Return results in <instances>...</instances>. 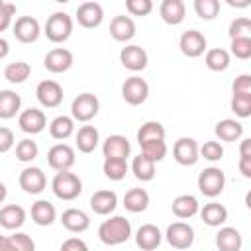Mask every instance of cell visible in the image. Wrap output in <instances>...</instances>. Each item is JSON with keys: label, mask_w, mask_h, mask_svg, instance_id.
Here are the masks:
<instances>
[{"label": "cell", "mask_w": 251, "mask_h": 251, "mask_svg": "<svg viewBox=\"0 0 251 251\" xmlns=\"http://www.w3.org/2000/svg\"><path fill=\"white\" fill-rule=\"evenodd\" d=\"M131 235V224L129 220H126L124 216H112L108 220H104L98 227V237L104 245H122L129 239Z\"/></svg>", "instance_id": "obj_1"}, {"label": "cell", "mask_w": 251, "mask_h": 251, "mask_svg": "<svg viewBox=\"0 0 251 251\" xmlns=\"http://www.w3.org/2000/svg\"><path fill=\"white\" fill-rule=\"evenodd\" d=\"M51 190L59 200H75L80 196L82 192V182L80 178L71 173V171H63L57 173L51 180Z\"/></svg>", "instance_id": "obj_2"}, {"label": "cell", "mask_w": 251, "mask_h": 251, "mask_svg": "<svg viewBox=\"0 0 251 251\" xmlns=\"http://www.w3.org/2000/svg\"><path fill=\"white\" fill-rule=\"evenodd\" d=\"M49 41L65 43L73 33V20L67 12H53L45 22V31Z\"/></svg>", "instance_id": "obj_3"}, {"label": "cell", "mask_w": 251, "mask_h": 251, "mask_svg": "<svg viewBox=\"0 0 251 251\" xmlns=\"http://www.w3.org/2000/svg\"><path fill=\"white\" fill-rule=\"evenodd\" d=\"M224 186H226V175L220 167H208L198 175V190L208 198L220 196Z\"/></svg>", "instance_id": "obj_4"}, {"label": "cell", "mask_w": 251, "mask_h": 251, "mask_svg": "<svg viewBox=\"0 0 251 251\" xmlns=\"http://www.w3.org/2000/svg\"><path fill=\"white\" fill-rule=\"evenodd\" d=\"M100 110V102L94 94L82 92L71 104V118L76 122H90Z\"/></svg>", "instance_id": "obj_5"}, {"label": "cell", "mask_w": 251, "mask_h": 251, "mask_svg": "<svg viewBox=\"0 0 251 251\" xmlns=\"http://www.w3.org/2000/svg\"><path fill=\"white\" fill-rule=\"evenodd\" d=\"M122 96L129 106H139L149 96V84L141 76H129L122 84Z\"/></svg>", "instance_id": "obj_6"}, {"label": "cell", "mask_w": 251, "mask_h": 251, "mask_svg": "<svg viewBox=\"0 0 251 251\" xmlns=\"http://www.w3.org/2000/svg\"><path fill=\"white\" fill-rule=\"evenodd\" d=\"M47 163L57 173L71 171V167L75 165V149L67 143H57L47 151Z\"/></svg>", "instance_id": "obj_7"}, {"label": "cell", "mask_w": 251, "mask_h": 251, "mask_svg": "<svg viewBox=\"0 0 251 251\" xmlns=\"http://www.w3.org/2000/svg\"><path fill=\"white\" fill-rule=\"evenodd\" d=\"M173 157L182 167L196 165L198 159H200L196 139H192V137H180V139H176L175 141V147H173Z\"/></svg>", "instance_id": "obj_8"}, {"label": "cell", "mask_w": 251, "mask_h": 251, "mask_svg": "<svg viewBox=\"0 0 251 251\" xmlns=\"http://www.w3.org/2000/svg\"><path fill=\"white\" fill-rule=\"evenodd\" d=\"M18 182H20V188L24 192H27V194H39L47 186V176H45V173L39 167H25L20 173Z\"/></svg>", "instance_id": "obj_9"}, {"label": "cell", "mask_w": 251, "mask_h": 251, "mask_svg": "<svg viewBox=\"0 0 251 251\" xmlns=\"http://www.w3.org/2000/svg\"><path fill=\"white\" fill-rule=\"evenodd\" d=\"M167 241L175 249H188L194 243V229L184 222H175L167 227Z\"/></svg>", "instance_id": "obj_10"}, {"label": "cell", "mask_w": 251, "mask_h": 251, "mask_svg": "<svg viewBox=\"0 0 251 251\" xmlns=\"http://www.w3.org/2000/svg\"><path fill=\"white\" fill-rule=\"evenodd\" d=\"M206 45H208V43H206V37H204V33L198 31V29H188V31H184V33L180 35V39H178V47H180L182 55H186V57H190V59H196V57L204 55Z\"/></svg>", "instance_id": "obj_11"}, {"label": "cell", "mask_w": 251, "mask_h": 251, "mask_svg": "<svg viewBox=\"0 0 251 251\" xmlns=\"http://www.w3.org/2000/svg\"><path fill=\"white\" fill-rule=\"evenodd\" d=\"M35 96L43 108H57L63 102V86L57 80H41L35 88Z\"/></svg>", "instance_id": "obj_12"}, {"label": "cell", "mask_w": 251, "mask_h": 251, "mask_svg": "<svg viewBox=\"0 0 251 251\" xmlns=\"http://www.w3.org/2000/svg\"><path fill=\"white\" fill-rule=\"evenodd\" d=\"M104 20V8L98 2H82L76 8V22L86 27V29H94L102 24Z\"/></svg>", "instance_id": "obj_13"}, {"label": "cell", "mask_w": 251, "mask_h": 251, "mask_svg": "<svg viewBox=\"0 0 251 251\" xmlns=\"http://www.w3.org/2000/svg\"><path fill=\"white\" fill-rule=\"evenodd\" d=\"M18 126L24 133H29V135H35V133H41L47 126V118L41 110L37 108H27L24 112H20L18 116Z\"/></svg>", "instance_id": "obj_14"}, {"label": "cell", "mask_w": 251, "mask_h": 251, "mask_svg": "<svg viewBox=\"0 0 251 251\" xmlns=\"http://www.w3.org/2000/svg\"><path fill=\"white\" fill-rule=\"evenodd\" d=\"M120 61H122V65H124L127 71L137 73V71H143V69L147 67L149 55H147V51H145L143 47H139V45H126V47L120 51Z\"/></svg>", "instance_id": "obj_15"}, {"label": "cell", "mask_w": 251, "mask_h": 251, "mask_svg": "<svg viewBox=\"0 0 251 251\" xmlns=\"http://www.w3.org/2000/svg\"><path fill=\"white\" fill-rule=\"evenodd\" d=\"M41 33V27H39V22L31 16H20L14 24V35L18 41L22 43H33L37 41Z\"/></svg>", "instance_id": "obj_16"}, {"label": "cell", "mask_w": 251, "mask_h": 251, "mask_svg": "<svg viewBox=\"0 0 251 251\" xmlns=\"http://www.w3.org/2000/svg\"><path fill=\"white\" fill-rule=\"evenodd\" d=\"M43 67L49 73H65L73 67V53L65 47H55L45 55Z\"/></svg>", "instance_id": "obj_17"}, {"label": "cell", "mask_w": 251, "mask_h": 251, "mask_svg": "<svg viewBox=\"0 0 251 251\" xmlns=\"http://www.w3.org/2000/svg\"><path fill=\"white\" fill-rule=\"evenodd\" d=\"M102 153H104V159H124L126 161L131 153V145H129L127 137L114 133V135L106 137V141L102 145Z\"/></svg>", "instance_id": "obj_18"}, {"label": "cell", "mask_w": 251, "mask_h": 251, "mask_svg": "<svg viewBox=\"0 0 251 251\" xmlns=\"http://www.w3.org/2000/svg\"><path fill=\"white\" fill-rule=\"evenodd\" d=\"M163 241V233L153 224H143L135 231V243L141 251H155Z\"/></svg>", "instance_id": "obj_19"}, {"label": "cell", "mask_w": 251, "mask_h": 251, "mask_svg": "<svg viewBox=\"0 0 251 251\" xmlns=\"http://www.w3.org/2000/svg\"><path fill=\"white\" fill-rule=\"evenodd\" d=\"M118 206V194L114 190H96L90 196V208L98 216H108Z\"/></svg>", "instance_id": "obj_20"}, {"label": "cell", "mask_w": 251, "mask_h": 251, "mask_svg": "<svg viewBox=\"0 0 251 251\" xmlns=\"http://www.w3.org/2000/svg\"><path fill=\"white\" fill-rule=\"evenodd\" d=\"M61 224H63L69 231H73V233H82V231L88 229L90 218H88V214L82 212L80 208H67V210L63 212V216H61Z\"/></svg>", "instance_id": "obj_21"}, {"label": "cell", "mask_w": 251, "mask_h": 251, "mask_svg": "<svg viewBox=\"0 0 251 251\" xmlns=\"http://www.w3.org/2000/svg\"><path fill=\"white\" fill-rule=\"evenodd\" d=\"M216 247L220 251H241L243 247V237L239 233V229L235 227H220V231L216 233Z\"/></svg>", "instance_id": "obj_22"}, {"label": "cell", "mask_w": 251, "mask_h": 251, "mask_svg": "<svg viewBox=\"0 0 251 251\" xmlns=\"http://www.w3.org/2000/svg\"><path fill=\"white\" fill-rule=\"evenodd\" d=\"M159 14H161V20L165 24L178 25L184 20L186 8H184V2L182 0H163L161 6H159Z\"/></svg>", "instance_id": "obj_23"}, {"label": "cell", "mask_w": 251, "mask_h": 251, "mask_svg": "<svg viewBox=\"0 0 251 251\" xmlns=\"http://www.w3.org/2000/svg\"><path fill=\"white\" fill-rule=\"evenodd\" d=\"M110 35L120 41V43H126L129 39H133L135 35V24L129 16H116L112 22H110Z\"/></svg>", "instance_id": "obj_24"}, {"label": "cell", "mask_w": 251, "mask_h": 251, "mask_svg": "<svg viewBox=\"0 0 251 251\" xmlns=\"http://www.w3.org/2000/svg\"><path fill=\"white\" fill-rule=\"evenodd\" d=\"M214 133H216V137H218L220 141L231 143V141H237V139L243 135V126H241L237 120H233V118H226V120H220V122L216 124Z\"/></svg>", "instance_id": "obj_25"}, {"label": "cell", "mask_w": 251, "mask_h": 251, "mask_svg": "<svg viewBox=\"0 0 251 251\" xmlns=\"http://www.w3.org/2000/svg\"><path fill=\"white\" fill-rule=\"evenodd\" d=\"M198 212H200L202 222H204L206 226H210V227H220V226L226 224V220H227V208H226L224 204H220V202L204 204V208L198 210Z\"/></svg>", "instance_id": "obj_26"}, {"label": "cell", "mask_w": 251, "mask_h": 251, "mask_svg": "<svg viewBox=\"0 0 251 251\" xmlns=\"http://www.w3.org/2000/svg\"><path fill=\"white\" fill-rule=\"evenodd\" d=\"M200 210V204L196 200V196L192 194H180L173 200V214L180 220H188L192 216H196Z\"/></svg>", "instance_id": "obj_27"}, {"label": "cell", "mask_w": 251, "mask_h": 251, "mask_svg": "<svg viewBox=\"0 0 251 251\" xmlns=\"http://www.w3.org/2000/svg\"><path fill=\"white\" fill-rule=\"evenodd\" d=\"M25 222V210L18 204H8L0 208V226L6 229H18Z\"/></svg>", "instance_id": "obj_28"}, {"label": "cell", "mask_w": 251, "mask_h": 251, "mask_svg": "<svg viewBox=\"0 0 251 251\" xmlns=\"http://www.w3.org/2000/svg\"><path fill=\"white\" fill-rule=\"evenodd\" d=\"M124 206L127 212L131 214H139L145 212L149 206V194L145 188H129L124 196Z\"/></svg>", "instance_id": "obj_29"}, {"label": "cell", "mask_w": 251, "mask_h": 251, "mask_svg": "<svg viewBox=\"0 0 251 251\" xmlns=\"http://www.w3.org/2000/svg\"><path fill=\"white\" fill-rule=\"evenodd\" d=\"M57 218V210L49 200H37L31 206V220L37 226H51Z\"/></svg>", "instance_id": "obj_30"}, {"label": "cell", "mask_w": 251, "mask_h": 251, "mask_svg": "<svg viewBox=\"0 0 251 251\" xmlns=\"http://www.w3.org/2000/svg\"><path fill=\"white\" fill-rule=\"evenodd\" d=\"M100 141V133L94 126H82L76 131V147L80 153H92L98 147Z\"/></svg>", "instance_id": "obj_31"}, {"label": "cell", "mask_w": 251, "mask_h": 251, "mask_svg": "<svg viewBox=\"0 0 251 251\" xmlns=\"http://www.w3.org/2000/svg\"><path fill=\"white\" fill-rule=\"evenodd\" d=\"M22 98L14 90H0V120H10L20 112Z\"/></svg>", "instance_id": "obj_32"}, {"label": "cell", "mask_w": 251, "mask_h": 251, "mask_svg": "<svg viewBox=\"0 0 251 251\" xmlns=\"http://www.w3.org/2000/svg\"><path fill=\"white\" fill-rule=\"evenodd\" d=\"M204 63L210 71L214 73H222L229 67V53L222 47H214V49H208L206 51V57H204Z\"/></svg>", "instance_id": "obj_33"}, {"label": "cell", "mask_w": 251, "mask_h": 251, "mask_svg": "<svg viewBox=\"0 0 251 251\" xmlns=\"http://www.w3.org/2000/svg\"><path fill=\"white\" fill-rule=\"evenodd\" d=\"M73 131H75V120H73L71 116H57V118L49 124V133H51V137H53V139H59V141L71 137Z\"/></svg>", "instance_id": "obj_34"}, {"label": "cell", "mask_w": 251, "mask_h": 251, "mask_svg": "<svg viewBox=\"0 0 251 251\" xmlns=\"http://www.w3.org/2000/svg\"><path fill=\"white\" fill-rule=\"evenodd\" d=\"M31 75V67L25 63V61H16V63H10L6 65L4 69V78L12 84H22L29 78Z\"/></svg>", "instance_id": "obj_35"}, {"label": "cell", "mask_w": 251, "mask_h": 251, "mask_svg": "<svg viewBox=\"0 0 251 251\" xmlns=\"http://www.w3.org/2000/svg\"><path fill=\"white\" fill-rule=\"evenodd\" d=\"M131 173L137 180L141 182H149L155 178V163L149 161L145 155H137L131 163Z\"/></svg>", "instance_id": "obj_36"}, {"label": "cell", "mask_w": 251, "mask_h": 251, "mask_svg": "<svg viewBox=\"0 0 251 251\" xmlns=\"http://www.w3.org/2000/svg\"><path fill=\"white\" fill-rule=\"evenodd\" d=\"M165 139V127L161 122H145L139 129H137V141L139 145L147 143V141H159Z\"/></svg>", "instance_id": "obj_37"}, {"label": "cell", "mask_w": 251, "mask_h": 251, "mask_svg": "<svg viewBox=\"0 0 251 251\" xmlns=\"http://www.w3.org/2000/svg\"><path fill=\"white\" fill-rule=\"evenodd\" d=\"M102 171L110 180H122L127 173V163L124 159H104Z\"/></svg>", "instance_id": "obj_38"}, {"label": "cell", "mask_w": 251, "mask_h": 251, "mask_svg": "<svg viewBox=\"0 0 251 251\" xmlns=\"http://www.w3.org/2000/svg\"><path fill=\"white\" fill-rule=\"evenodd\" d=\"M141 155H145L149 161L153 163H159L165 159L167 155V143L165 139H159V141H147L141 145Z\"/></svg>", "instance_id": "obj_39"}, {"label": "cell", "mask_w": 251, "mask_h": 251, "mask_svg": "<svg viewBox=\"0 0 251 251\" xmlns=\"http://www.w3.org/2000/svg\"><path fill=\"white\" fill-rule=\"evenodd\" d=\"M37 155H39V147H37L35 141L27 139V137L22 139V141H18V145H16V157H18V161H22V163H31Z\"/></svg>", "instance_id": "obj_40"}, {"label": "cell", "mask_w": 251, "mask_h": 251, "mask_svg": "<svg viewBox=\"0 0 251 251\" xmlns=\"http://www.w3.org/2000/svg\"><path fill=\"white\" fill-rule=\"evenodd\" d=\"M194 12L202 20H214L220 12L218 0H194Z\"/></svg>", "instance_id": "obj_41"}, {"label": "cell", "mask_w": 251, "mask_h": 251, "mask_svg": "<svg viewBox=\"0 0 251 251\" xmlns=\"http://www.w3.org/2000/svg\"><path fill=\"white\" fill-rule=\"evenodd\" d=\"M231 112L237 118H249L251 116V94H233Z\"/></svg>", "instance_id": "obj_42"}, {"label": "cell", "mask_w": 251, "mask_h": 251, "mask_svg": "<svg viewBox=\"0 0 251 251\" xmlns=\"http://www.w3.org/2000/svg\"><path fill=\"white\" fill-rule=\"evenodd\" d=\"M249 31H251V20L241 16V18H235L231 24H229V39H235V37H249Z\"/></svg>", "instance_id": "obj_43"}, {"label": "cell", "mask_w": 251, "mask_h": 251, "mask_svg": "<svg viewBox=\"0 0 251 251\" xmlns=\"http://www.w3.org/2000/svg\"><path fill=\"white\" fill-rule=\"evenodd\" d=\"M231 55H235L241 61H247L251 57V37H235L231 39Z\"/></svg>", "instance_id": "obj_44"}, {"label": "cell", "mask_w": 251, "mask_h": 251, "mask_svg": "<svg viewBox=\"0 0 251 251\" xmlns=\"http://www.w3.org/2000/svg\"><path fill=\"white\" fill-rule=\"evenodd\" d=\"M198 153H200L206 161L216 163V161H220V159L224 157V147H222V143H218V141H206L202 147H198Z\"/></svg>", "instance_id": "obj_45"}, {"label": "cell", "mask_w": 251, "mask_h": 251, "mask_svg": "<svg viewBox=\"0 0 251 251\" xmlns=\"http://www.w3.org/2000/svg\"><path fill=\"white\" fill-rule=\"evenodd\" d=\"M126 10L131 16H147L153 10V2L151 0H127L126 2Z\"/></svg>", "instance_id": "obj_46"}, {"label": "cell", "mask_w": 251, "mask_h": 251, "mask_svg": "<svg viewBox=\"0 0 251 251\" xmlns=\"http://www.w3.org/2000/svg\"><path fill=\"white\" fill-rule=\"evenodd\" d=\"M10 241H12L16 251H35V241L27 233L16 231L14 235H10Z\"/></svg>", "instance_id": "obj_47"}, {"label": "cell", "mask_w": 251, "mask_h": 251, "mask_svg": "<svg viewBox=\"0 0 251 251\" xmlns=\"http://www.w3.org/2000/svg\"><path fill=\"white\" fill-rule=\"evenodd\" d=\"M14 14H16V6L10 4V2H2L0 0V31H4V29L10 27Z\"/></svg>", "instance_id": "obj_48"}, {"label": "cell", "mask_w": 251, "mask_h": 251, "mask_svg": "<svg viewBox=\"0 0 251 251\" xmlns=\"http://www.w3.org/2000/svg\"><path fill=\"white\" fill-rule=\"evenodd\" d=\"M233 94H251V75H239L231 84Z\"/></svg>", "instance_id": "obj_49"}, {"label": "cell", "mask_w": 251, "mask_h": 251, "mask_svg": "<svg viewBox=\"0 0 251 251\" xmlns=\"http://www.w3.org/2000/svg\"><path fill=\"white\" fill-rule=\"evenodd\" d=\"M14 147V133L10 127L0 126V153H8Z\"/></svg>", "instance_id": "obj_50"}, {"label": "cell", "mask_w": 251, "mask_h": 251, "mask_svg": "<svg viewBox=\"0 0 251 251\" xmlns=\"http://www.w3.org/2000/svg\"><path fill=\"white\" fill-rule=\"evenodd\" d=\"M59 251H88V245L80 237H69L63 241Z\"/></svg>", "instance_id": "obj_51"}, {"label": "cell", "mask_w": 251, "mask_h": 251, "mask_svg": "<svg viewBox=\"0 0 251 251\" xmlns=\"http://www.w3.org/2000/svg\"><path fill=\"white\" fill-rule=\"evenodd\" d=\"M239 173L245 178H251V157H239Z\"/></svg>", "instance_id": "obj_52"}, {"label": "cell", "mask_w": 251, "mask_h": 251, "mask_svg": "<svg viewBox=\"0 0 251 251\" xmlns=\"http://www.w3.org/2000/svg\"><path fill=\"white\" fill-rule=\"evenodd\" d=\"M239 157H251V139H241Z\"/></svg>", "instance_id": "obj_53"}, {"label": "cell", "mask_w": 251, "mask_h": 251, "mask_svg": "<svg viewBox=\"0 0 251 251\" xmlns=\"http://www.w3.org/2000/svg\"><path fill=\"white\" fill-rule=\"evenodd\" d=\"M0 251H16L14 245H12V241H10V237L0 235Z\"/></svg>", "instance_id": "obj_54"}, {"label": "cell", "mask_w": 251, "mask_h": 251, "mask_svg": "<svg viewBox=\"0 0 251 251\" xmlns=\"http://www.w3.org/2000/svg\"><path fill=\"white\" fill-rule=\"evenodd\" d=\"M8 53H10V43L4 37H0V59H4Z\"/></svg>", "instance_id": "obj_55"}, {"label": "cell", "mask_w": 251, "mask_h": 251, "mask_svg": "<svg viewBox=\"0 0 251 251\" xmlns=\"http://www.w3.org/2000/svg\"><path fill=\"white\" fill-rule=\"evenodd\" d=\"M6 196H8V190H6V184L4 182H0V204L6 200Z\"/></svg>", "instance_id": "obj_56"}]
</instances>
